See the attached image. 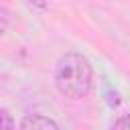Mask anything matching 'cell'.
Segmentation results:
<instances>
[{"instance_id":"2","label":"cell","mask_w":130,"mask_h":130,"mask_svg":"<svg viewBox=\"0 0 130 130\" xmlns=\"http://www.w3.org/2000/svg\"><path fill=\"white\" fill-rule=\"evenodd\" d=\"M20 128L24 130H57L59 124L49 118V116H43V114H28L20 120Z\"/></svg>"},{"instance_id":"4","label":"cell","mask_w":130,"mask_h":130,"mask_svg":"<svg viewBox=\"0 0 130 130\" xmlns=\"http://www.w3.org/2000/svg\"><path fill=\"white\" fill-rule=\"evenodd\" d=\"M112 128H122V130H130V114L120 116L118 120L112 122Z\"/></svg>"},{"instance_id":"1","label":"cell","mask_w":130,"mask_h":130,"mask_svg":"<svg viewBox=\"0 0 130 130\" xmlns=\"http://www.w3.org/2000/svg\"><path fill=\"white\" fill-rule=\"evenodd\" d=\"M55 85L71 100L87 98L93 87V69L81 53H65L55 65Z\"/></svg>"},{"instance_id":"3","label":"cell","mask_w":130,"mask_h":130,"mask_svg":"<svg viewBox=\"0 0 130 130\" xmlns=\"http://www.w3.org/2000/svg\"><path fill=\"white\" fill-rule=\"evenodd\" d=\"M14 126V122H12V118H10V114L6 112V110H2L0 108V130H6V128H12Z\"/></svg>"},{"instance_id":"5","label":"cell","mask_w":130,"mask_h":130,"mask_svg":"<svg viewBox=\"0 0 130 130\" xmlns=\"http://www.w3.org/2000/svg\"><path fill=\"white\" fill-rule=\"evenodd\" d=\"M26 6H30L32 10H45L47 8V2L45 0H24Z\"/></svg>"},{"instance_id":"6","label":"cell","mask_w":130,"mask_h":130,"mask_svg":"<svg viewBox=\"0 0 130 130\" xmlns=\"http://www.w3.org/2000/svg\"><path fill=\"white\" fill-rule=\"evenodd\" d=\"M8 24H10V20H8L6 12H4V10H0V37L8 30Z\"/></svg>"},{"instance_id":"7","label":"cell","mask_w":130,"mask_h":130,"mask_svg":"<svg viewBox=\"0 0 130 130\" xmlns=\"http://www.w3.org/2000/svg\"><path fill=\"white\" fill-rule=\"evenodd\" d=\"M106 100H108V104H110L112 108H116V106L120 104V95H118L116 91L112 93V89H108V98H106Z\"/></svg>"}]
</instances>
